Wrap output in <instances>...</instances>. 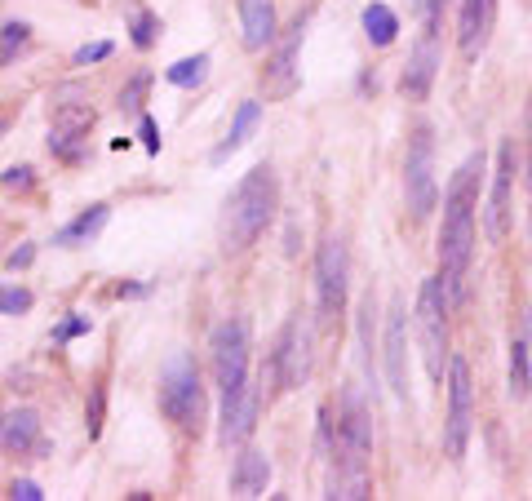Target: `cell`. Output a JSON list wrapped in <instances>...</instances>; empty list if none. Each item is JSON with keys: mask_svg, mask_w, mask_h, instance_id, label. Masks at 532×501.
<instances>
[{"mask_svg": "<svg viewBox=\"0 0 532 501\" xmlns=\"http://www.w3.org/2000/svg\"><path fill=\"white\" fill-rule=\"evenodd\" d=\"M413 329H417V351H422L431 382H444V368H448V293H444L439 280H422L417 311H413Z\"/></svg>", "mask_w": 532, "mask_h": 501, "instance_id": "6", "label": "cell"}, {"mask_svg": "<svg viewBox=\"0 0 532 501\" xmlns=\"http://www.w3.org/2000/svg\"><path fill=\"white\" fill-rule=\"evenodd\" d=\"M302 36H306V14H298L289 23L284 40L275 45L271 63L262 71V85H266V98H284L298 89V54H302Z\"/></svg>", "mask_w": 532, "mask_h": 501, "instance_id": "12", "label": "cell"}, {"mask_svg": "<svg viewBox=\"0 0 532 501\" xmlns=\"http://www.w3.org/2000/svg\"><path fill=\"white\" fill-rule=\"evenodd\" d=\"M515 173H519V151L506 138L497 147V169H493V187H488V209H484V231L493 244H501L510 227H515Z\"/></svg>", "mask_w": 532, "mask_h": 501, "instance_id": "11", "label": "cell"}, {"mask_svg": "<svg viewBox=\"0 0 532 501\" xmlns=\"http://www.w3.org/2000/svg\"><path fill=\"white\" fill-rule=\"evenodd\" d=\"M479 182H484V151L466 156L457 165L453 182L444 191V227H439V284L448 302L462 298V284L475 258V209H479Z\"/></svg>", "mask_w": 532, "mask_h": 501, "instance_id": "2", "label": "cell"}, {"mask_svg": "<svg viewBox=\"0 0 532 501\" xmlns=\"http://www.w3.org/2000/svg\"><path fill=\"white\" fill-rule=\"evenodd\" d=\"M102 408H107V391L94 386V395H89V439H98L102 431Z\"/></svg>", "mask_w": 532, "mask_h": 501, "instance_id": "32", "label": "cell"}, {"mask_svg": "<svg viewBox=\"0 0 532 501\" xmlns=\"http://www.w3.org/2000/svg\"><path fill=\"white\" fill-rule=\"evenodd\" d=\"M40 439V417L36 408H14V413L0 417V448H9V453H32Z\"/></svg>", "mask_w": 532, "mask_h": 501, "instance_id": "19", "label": "cell"}, {"mask_svg": "<svg viewBox=\"0 0 532 501\" xmlns=\"http://www.w3.org/2000/svg\"><path fill=\"white\" fill-rule=\"evenodd\" d=\"M528 142H532V94H528Z\"/></svg>", "mask_w": 532, "mask_h": 501, "instance_id": "41", "label": "cell"}, {"mask_svg": "<svg viewBox=\"0 0 532 501\" xmlns=\"http://www.w3.org/2000/svg\"><path fill=\"white\" fill-rule=\"evenodd\" d=\"M9 497H14V501H45V493H40V484H32V479H14Z\"/></svg>", "mask_w": 532, "mask_h": 501, "instance_id": "37", "label": "cell"}, {"mask_svg": "<svg viewBox=\"0 0 532 501\" xmlns=\"http://www.w3.org/2000/svg\"><path fill=\"white\" fill-rule=\"evenodd\" d=\"M213 377H218V391H222V413H231V404L240 400V391L249 386V324L240 320V315H231V320H222L218 329H213Z\"/></svg>", "mask_w": 532, "mask_h": 501, "instance_id": "5", "label": "cell"}, {"mask_svg": "<svg viewBox=\"0 0 532 501\" xmlns=\"http://www.w3.org/2000/svg\"><path fill=\"white\" fill-rule=\"evenodd\" d=\"M404 200H408V218L422 222L435 213L439 187H435V129L417 125L408 138V156H404Z\"/></svg>", "mask_w": 532, "mask_h": 501, "instance_id": "8", "label": "cell"}, {"mask_svg": "<svg viewBox=\"0 0 532 501\" xmlns=\"http://www.w3.org/2000/svg\"><path fill=\"white\" fill-rule=\"evenodd\" d=\"M49 151H54V156H63V160H80L85 156V138L80 134H49Z\"/></svg>", "mask_w": 532, "mask_h": 501, "instance_id": "30", "label": "cell"}, {"mask_svg": "<svg viewBox=\"0 0 532 501\" xmlns=\"http://www.w3.org/2000/svg\"><path fill=\"white\" fill-rule=\"evenodd\" d=\"M147 85H151V76H147V71H138V76H133L129 85L120 89V111H142V98H147Z\"/></svg>", "mask_w": 532, "mask_h": 501, "instance_id": "29", "label": "cell"}, {"mask_svg": "<svg viewBox=\"0 0 532 501\" xmlns=\"http://www.w3.org/2000/svg\"><path fill=\"white\" fill-rule=\"evenodd\" d=\"M493 32H497V0H462V14H457V49H462V58L475 63L488 49Z\"/></svg>", "mask_w": 532, "mask_h": 501, "instance_id": "14", "label": "cell"}, {"mask_svg": "<svg viewBox=\"0 0 532 501\" xmlns=\"http://www.w3.org/2000/svg\"><path fill=\"white\" fill-rule=\"evenodd\" d=\"M360 23H364L368 45H377V49H386V45H391V40L399 36V14H395L391 5H382V0H373V5H364Z\"/></svg>", "mask_w": 532, "mask_h": 501, "instance_id": "22", "label": "cell"}, {"mask_svg": "<svg viewBox=\"0 0 532 501\" xmlns=\"http://www.w3.org/2000/svg\"><path fill=\"white\" fill-rule=\"evenodd\" d=\"M524 351H528V364H532V306H528V315H524Z\"/></svg>", "mask_w": 532, "mask_h": 501, "instance_id": "40", "label": "cell"}, {"mask_svg": "<svg viewBox=\"0 0 532 501\" xmlns=\"http://www.w3.org/2000/svg\"><path fill=\"white\" fill-rule=\"evenodd\" d=\"M311 342H315V329L306 315H293L284 324L280 342L271 351V395H284L293 386H302L311 377Z\"/></svg>", "mask_w": 532, "mask_h": 501, "instance_id": "10", "label": "cell"}, {"mask_svg": "<svg viewBox=\"0 0 532 501\" xmlns=\"http://www.w3.org/2000/svg\"><path fill=\"white\" fill-rule=\"evenodd\" d=\"M0 417H5V408H0Z\"/></svg>", "mask_w": 532, "mask_h": 501, "instance_id": "43", "label": "cell"}, {"mask_svg": "<svg viewBox=\"0 0 532 501\" xmlns=\"http://www.w3.org/2000/svg\"><path fill=\"white\" fill-rule=\"evenodd\" d=\"M116 298H147V284H120Z\"/></svg>", "mask_w": 532, "mask_h": 501, "instance_id": "39", "label": "cell"}, {"mask_svg": "<svg viewBox=\"0 0 532 501\" xmlns=\"http://www.w3.org/2000/svg\"><path fill=\"white\" fill-rule=\"evenodd\" d=\"M32 311V293L18 284H0V315H23Z\"/></svg>", "mask_w": 532, "mask_h": 501, "instance_id": "28", "label": "cell"}, {"mask_svg": "<svg viewBox=\"0 0 532 501\" xmlns=\"http://www.w3.org/2000/svg\"><path fill=\"white\" fill-rule=\"evenodd\" d=\"M80 333H89V320L85 315H67V320L54 329V342H71V337H80Z\"/></svg>", "mask_w": 532, "mask_h": 501, "instance_id": "33", "label": "cell"}, {"mask_svg": "<svg viewBox=\"0 0 532 501\" xmlns=\"http://www.w3.org/2000/svg\"><path fill=\"white\" fill-rule=\"evenodd\" d=\"M204 76H209V54H196V58H178L173 67H165V80L178 89H200Z\"/></svg>", "mask_w": 532, "mask_h": 501, "instance_id": "25", "label": "cell"}, {"mask_svg": "<svg viewBox=\"0 0 532 501\" xmlns=\"http://www.w3.org/2000/svg\"><path fill=\"white\" fill-rule=\"evenodd\" d=\"M54 129L58 134H80L85 138L94 129V107L89 102H58L54 107Z\"/></svg>", "mask_w": 532, "mask_h": 501, "instance_id": "23", "label": "cell"}, {"mask_svg": "<svg viewBox=\"0 0 532 501\" xmlns=\"http://www.w3.org/2000/svg\"><path fill=\"white\" fill-rule=\"evenodd\" d=\"M111 54V45L107 40H98V45H85V49H76V67H89V63H102V58Z\"/></svg>", "mask_w": 532, "mask_h": 501, "instance_id": "36", "label": "cell"}, {"mask_svg": "<svg viewBox=\"0 0 532 501\" xmlns=\"http://www.w3.org/2000/svg\"><path fill=\"white\" fill-rule=\"evenodd\" d=\"M27 36H32V27H27V23H5V27H0V63H9V58L27 45Z\"/></svg>", "mask_w": 532, "mask_h": 501, "instance_id": "27", "label": "cell"}, {"mask_svg": "<svg viewBox=\"0 0 532 501\" xmlns=\"http://www.w3.org/2000/svg\"><path fill=\"white\" fill-rule=\"evenodd\" d=\"M382 346H386L382 351L386 386L395 391V400L408 404V311H404V302H395L391 315H386V342Z\"/></svg>", "mask_w": 532, "mask_h": 501, "instance_id": "13", "label": "cell"}, {"mask_svg": "<svg viewBox=\"0 0 532 501\" xmlns=\"http://www.w3.org/2000/svg\"><path fill=\"white\" fill-rule=\"evenodd\" d=\"M138 138H142V147H147L151 156H160V129H156V120H151V116L138 120Z\"/></svg>", "mask_w": 532, "mask_h": 501, "instance_id": "34", "label": "cell"}, {"mask_svg": "<svg viewBox=\"0 0 532 501\" xmlns=\"http://www.w3.org/2000/svg\"><path fill=\"white\" fill-rule=\"evenodd\" d=\"M32 169H5V178H0V187H5V191H27V187H32Z\"/></svg>", "mask_w": 532, "mask_h": 501, "instance_id": "35", "label": "cell"}, {"mask_svg": "<svg viewBox=\"0 0 532 501\" xmlns=\"http://www.w3.org/2000/svg\"><path fill=\"white\" fill-rule=\"evenodd\" d=\"M435 76H439V49H435V36H426L422 45L408 54L404 76H399V94H404L408 102H426L431 98Z\"/></svg>", "mask_w": 532, "mask_h": 501, "instance_id": "15", "label": "cell"}, {"mask_svg": "<svg viewBox=\"0 0 532 501\" xmlns=\"http://www.w3.org/2000/svg\"><path fill=\"white\" fill-rule=\"evenodd\" d=\"M275 209H280V182H275L271 165H253L240 178V187L227 196V209H222V249L227 253H244L249 244H258L266 227L275 222Z\"/></svg>", "mask_w": 532, "mask_h": 501, "instance_id": "3", "label": "cell"}, {"mask_svg": "<svg viewBox=\"0 0 532 501\" xmlns=\"http://www.w3.org/2000/svg\"><path fill=\"white\" fill-rule=\"evenodd\" d=\"M156 36H160V18L156 14L133 18V45H138V49H151V45H156Z\"/></svg>", "mask_w": 532, "mask_h": 501, "instance_id": "31", "label": "cell"}, {"mask_svg": "<svg viewBox=\"0 0 532 501\" xmlns=\"http://www.w3.org/2000/svg\"><path fill=\"white\" fill-rule=\"evenodd\" d=\"M266 488H271V462H266L258 448H244L231 470V497H244V501L266 497Z\"/></svg>", "mask_w": 532, "mask_h": 501, "instance_id": "17", "label": "cell"}, {"mask_svg": "<svg viewBox=\"0 0 532 501\" xmlns=\"http://www.w3.org/2000/svg\"><path fill=\"white\" fill-rule=\"evenodd\" d=\"M262 125V102H240V111H235V120H231V134L227 138H222L218 142V147H213V165H222V160H227V156H235V151H240L244 147V142H249V134H253V129H258Z\"/></svg>", "mask_w": 532, "mask_h": 501, "instance_id": "21", "label": "cell"}, {"mask_svg": "<svg viewBox=\"0 0 532 501\" xmlns=\"http://www.w3.org/2000/svg\"><path fill=\"white\" fill-rule=\"evenodd\" d=\"M320 448L329 457V493L333 501H364L373 497V479H368V457H373V417L360 391L346 386L337 400V422L329 408L320 413Z\"/></svg>", "mask_w": 532, "mask_h": 501, "instance_id": "1", "label": "cell"}, {"mask_svg": "<svg viewBox=\"0 0 532 501\" xmlns=\"http://www.w3.org/2000/svg\"><path fill=\"white\" fill-rule=\"evenodd\" d=\"M160 413L178 426L182 435H200L204 417H209V400H204L200 364L187 351H173L165 368H160Z\"/></svg>", "mask_w": 532, "mask_h": 501, "instance_id": "4", "label": "cell"}, {"mask_svg": "<svg viewBox=\"0 0 532 501\" xmlns=\"http://www.w3.org/2000/svg\"><path fill=\"white\" fill-rule=\"evenodd\" d=\"M32 258H36V249H32V244H23V249H14V253L5 258V267H9V271H23V267H32Z\"/></svg>", "mask_w": 532, "mask_h": 501, "instance_id": "38", "label": "cell"}, {"mask_svg": "<svg viewBox=\"0 0 532 501\" xmlns=\"http://www.w3.org/2000/svg\"><path fill=\"white\" fill-rule=\"evenodd\" d=\"M510 395L515 400H528L532 395V364H528V351H524V337H515L510 342Z\"/></svg>", "mask_w": 532, "mask_h": 501, "instance_id": "24", "label": "cell"}, {"mask_svg": "<svg viewBox=\"0 0 532 501\" xmlns=\"http://www.w3.org/2000/svg\"><path fill=\"white\" fill-rule=\"evenodd\" d=\"M346 298H351V249L342 235H329L315 253V306H320V324L342 320Z\"/></svg>", "mask_w": 532, "mask_h": 501, "instance_id": "7", "label": "cell"}, {"mask_svg": "<svg viewBox=\"0 0 532 501\" xmlns=\"http://www.w3.org/2000/svg\"><path fill=\"white\" fill-rule=\"evenodd\" d=\"M0 134H5V120H0Z\"/></svg>", "mask_w": 532, "mask_h": 501, "instance_id": "42", "label": "cell"}, {"mask_svg": "<svg viewBox=\"0 0 532 501\" xmlns=\"http://www.w3.org/2000/svg\"><path fill=\"white\" fill-rule=\"evenodd\" d=\"M373 329H377V302H373V293H368V298L360 302V346H364V368H368V377L377 373V342H373Z\"/></svg>", "mask_w": 532, "mask_h": 501, "instance_id": "26", "label": "cell"}, {"mask_svg": "<svg viewBox=\"0 0 532 501\" xmlns=\"http://www.w3.org/2000/svg\"><path fill=\"white\" fill-rule=\"evenodd\" d=\"M470 426H475V386H470V364L462 355H448V417H444V457L462 462L470 448Z\"/></svg>", "mask_w": 532, "mask_h": 501, "instance_id": "9", "label": "cell"}, {"mask_svg": "<svg viewBox=\"0 0 532 501\" xmlns=\"http://www.w3.org/2000/svg\"><path fill=\"white\" fill-rule=\"evenodd\" d=\"M240 27H244V49H266L275 45V5L271 0H240Z\"/></svg>", "mask_w": 532, "mask_h": 501, "instance_id": "18", "label": "cell"}, {"mask_svg": "<svg viewBox=\"0 0 532 501\" xmlns=\"http://www.w3.org/2000/svg\"><path fill=\"white\" fill-rule=\"evenodd\" d=\"M258 408H262V391L258 386H244L240 391V400L231 404V413H222V431H218V439L222 444H244V439L253 435V426H258Z\"/></svg>", "mask_w": 532, "mask_h": 501, "instance_id": "16", "label": "cell"}, {"mask_svg": "<svg viewBox=\"0 0 532 501\" xmlns=\"http://www.w3.org/2000/svg\"><path fill=\"white\" fill-rule=\"evenodd\" d=\"M107 218H111V209H107V204H89L85 213H76V218H71L67 227L54 235V244H58V249H80V244L98 240L102 227H107Z\"/></svg>", "mask_w": 532, "mask_h": 501, "instance_id": "20", "label": "cell"}]
</instances>
